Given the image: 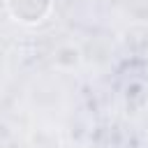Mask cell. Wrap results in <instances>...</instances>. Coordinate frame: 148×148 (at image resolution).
<instances>
[{
	"mask_svg": "<svg viewBox=\"0 0 148 148\" xmlns=\"http://www.w3.org/2000/svg\"><path fill=\"white\" fill-rule=\"evenodd\" d=\"M5 5L14 21L25 25H37L51 14L53 0H5Z\"/></svg>",
	"mask_w": 148,
	"mask_h": 148,
	"instance_id": "1",
	"label": "cell"
},
{
	"mask_svg": "<svg viewBox=\"0 0 148 148\" xmlns=\"http://www.w3.org/2000/svg\"><path fill=\"white\" fill-rule=\"evenodd\" d=\"M76 62H79V51H76L74 46H62V49H58V53H56V65H58V67L69 69V67H74Z\"/></svg>",
	"mask_w": 148,
	"mask_h": 148,
	"instance_id": "2",
	"label": "cell"
}]
</instances>
